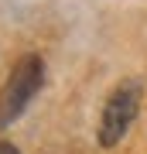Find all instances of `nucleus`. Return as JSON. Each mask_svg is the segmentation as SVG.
Segmentation results:
<instances>
[{"instance_id":"f257e3e1","label":"nucleus","mask_w":147,"mask_h":154,"mask_svg":"<svg viewBox=\"0 0 147 154\" xmlns=\"http://www.w3.org/2000/svg\"><path fill=\"white\" fill-rule=\"evenodd\" d=\"M140 99H144V89L137 79H123L113 86V93L103 103V113H99V127H96L99 147H116L127 137V130L133 127L137 113H140Z\"/></svg>"},{"instance_id":"f03ea898","label":"nucleus","mask_w":147,"mask_h":154,"mask_svg":"<svg viewBox=\"0 0 147 154\" xmlns=\"http://www.w3.org/2000/svg\"><path fill=\"white\" fill-rule=\"evenodd\" d=\"M41 82H44V62H41V55L17 58V65L11 69L4 89H0V130L11 127L17 116L27 110V103L38 96Z\"/></svg>"},{"instance_id":"7ed1b4c3","label":"nucleus","mask_w":147,"mask_h":154,"mask_svg":"<svg viewBox=\"0 0 147 154\" xmlns=\"http://www.w3.org/2000/svg\"><path fill=\"white\" fill-rule=\"evenodd\" d=\"M0 154H21V151H17V144H11V140H0Z\"/></svg>"}]
</instances>
